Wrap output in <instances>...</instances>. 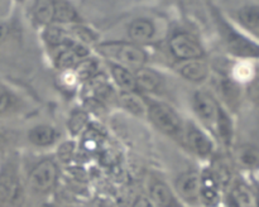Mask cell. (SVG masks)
<instances>
[{
  "label": "cell",
  "instance_id": "obj_1",
  "mask_svg": "<svg viewBox=\"0 0 259 207\" xmlns=\"http://www.w3.org/2000/svg\"><path fill=\"white\" fill-rule=\"evenodd\" d=\"M100 50L106 57L119 61L123 67L141 68L147 60V56L143 49L136 44L131 43H108L100 45Z\"/></svg>",
  "mask_w": 259,
  "mask_h": 207
},
{
  "label": "cell",
  "instance_id": "obj_2",
  "mask_svg": "<svg viewBox=\"0 0 259 207\" xmlns=\"http://www.w3.org/2000/svg\"><path fill=\"white\" fill-rule=\"evenodd\" d=\"M148 115L154 125L168 135H175L181 129V120L169 106L164 104H152L148 109Z\"/></svg>",
  "mask_w": 259,
  "mask_h": 207
},
{
  "label": "cell",
  "instance_id": "obj_3",
  "mask_svg": "<svg viewBox=\"0 0 259 207\" xmlns=\"http://www.w3.org/2000/svg\"><path fill=\"white\" fill-rule=\"evenodd\" d=\"M169 48L175 57L181 61L197 60L204 55V50L199 42L192 35L186 34V33H181V34H176L175 37H172L169 40Z\"/></svg>",
  "mask_w": 259,
  "mask_h": 207
},
{
  "label": "cell",
  "instance_id": "obj_4",
  "mask_svg": "<svg viewBox=\"0 0 259 207\" xmlns=\"http://www.w3.org/2000/svg\"><path fill=\"white\" fill-rule=\"evenodd\" d=\"M57 178V167L52 161H42L33 168L29 176V184L35 191H48Z\"/></svg>",
  "mask_w": 259,
  "mask_h": 207
},
{
  "label": "cell",
  "instance_id": "obj_5",
  "mask_svg": "<svg viewBox=\"0 0 259 207\" xmlns=\"http://www.w3.org/2000/svg\"><path fill=\"white\" fill-rule=\"evenodd\" d=\"M194 108L197 116L206 124L207 126L217 125L219 106L209 93L204 91H197L194 97Z\"/></svg>",
  "mask_w": 259,
  "mask_h": 207
},
{
  "label": "cell",
  "instance_id": "obj_6",
  "mask_svg": "<svg viewBox=\"0 0 259 207\" xmlns=\"http://www.w3.org/2000/svg\"><path fill=\"white\" fill-rule=\"evenodd\" d=\"M201 182L196 172H187L176 181V191L185 201L196 202L200 198Z\"/></svg>",
  "mask_w": 259,
  "mask_h": 207
},
{
  "label": "cell",
  "instance_id": "obj_7",
  "mask_svg": "<svg viewBox=\"0 0 259 207\" xmlns=\"http://www.w3.org/2000/svg\"><path fill=\"white\" fill-rule=\"evenodd\" d=\"M176 71L182 77H185L189 81H192V82H200V81L205 80L207 75H209V67L200 58H197V60L182 61V62L177 65Z\"/></svg>",
  "mask_w": 259,
  "mask_h": 207
},
{
  "label": "cell",
  "instance_id": "obj_8",
  "mask_svg": "<svg viewBox=\"0 0 259 207\" xmlns=\"http://www.w3.org/2000/svg\"><path fill=\"white\" fill-rule=\"evenodd\" d=\"M225 42L228 43V47L230 48L233 53H237L240 56H257V45L248 42L245 38L235 33L233 29L225 28L224 32Z\"/></svg>",
  "mask_w": 259,
  "mask_h": 207
},
{
  "label": "cell",
  "instance_id": "obj_9",
  "mask_svg": "<svg viewBox=\"0 0 259 207\" xmlns=\"http://www.w3.org/2000/svg\"><path fill=\"white\" fill-rule=\"evenodd\" d=\"M187 141L192 150L199 156L206 157L212 151V143L209 136L195 126H190L187 131Z\"/></svg>",
  "mask_w": 259,
  "mask_h": 207
},
{
  "label": "cell",
  "instance_id": "obj_10",
  "mask_svg": "<svg viewBox=\"0 0 259 207\" xmlns=\"http://www.w3.org/2000/svg\"><path fill=\"white\" fill-rule=\"evenodd\" d=\"M152 201L158 207H179L171 189L162 182H156L151 187Z\"/></svg>",
  "mask_w": 259,
  "mask_h": 207
},
{
  "label": "cell",
  "instance_id": "obj_11",
  "mask_svg": "<svg viewBox=\"0 0 259 207\" xmlns=\"http://www.w3.org/2000/svg\"><path fill=\"white\" fill-rule=\"evenodd\" d=\"M129 37L136 42L151 40L154 34V27L152 22L147 19H137L129 25Z\"/></svg>",
  "mask_w": 259,
  "mask_h": 207
},
{
  "label": "cell",
  "instance_id": "obj_12",
  "mask_svg": "<svg viewBox=\"0 0 259 207\" xmlns=\"http://www.w3.org/2000/svg\"><path fill=\"white\" fill-rule=\"evenodd\" d=\"M111 73H113L114 80L121 90H124L125 92H133L136 90V78L128 68L120 65H113L111 66Z\"/></svg>",
  "mask_w": 259,
  "mask_h": 207
},
{
  "label": "cell",
  "instance_id": "obj_13",
  "mask_svg": "<svg viewBox=\"0 0 259 207\" xmlns=\"http://www.w3.org/2000/svg\"><path fill=\"white\" fill-rule=\"evenodd\" d=\"M55 129L48 125H38L29 131V140L37 146H47L55 141Z\"/></svg>",
  "mask_w": 259,
  "mask_h": 207
},
{
  "label": "cell",
  "instance_id": "obj_14",
  "mask_svg": "<svg viewBox=\"0 0 259 207\" xmlns=\"http://www.w3.org/2000/svg\"><path fill=\"white\" fill-rule=\"evenodd\" d=\"M134 78H136L137 86H139V87L146 91H154L161 83L158 75L154 71L149 70V68H138L136 71Z\"/></svg>",
  "mask_w": 259,
  "mask_h": 207
},
{
  "label": "cell",
  "instance_id": "obj_15",
  "mask_svg": "<svg viewBox=\"0 0 259 207\" xmlns=\"http://www.w3.org/2000/svg\"><path fill=\"white\" fill-rule=\"evenodd\" d=\"M237 162L244 168H255L259 163V150L254 145H242L235 153Z\"/></svg>",
  "mask_w": 259,
  "mask_h": 207
},
{
  "label": "cell",
  "instance_id": "obj_16",
  "mask_svg": "<svg viewBox=\"0 0 259 207\" xmlns=\"http://www.w3.org/2000/svg\"><path fill=\"white\" fill-rule=\"evenodd\" d=\"M238 18L248 29L253 30L254 33L258 32L259 28V7L257 4L245 5L238 12Z\"/></svg>",
  "mask_w": 259,
  "mask_h": 207
},
{
  "label": "cell",
  "instance_id": "obj_17",
  "mask_svg": "<svg viewBox=\"0 0 259 207\" xmlns=\"http://www.w3.org/2000/svg\"><path fill=\"white\" fill-rule=\"evenodd\" d=\"M33 17L39 24H50L55 17V3L38 2L33 8Z\"/></svg>",
  "mask_w": 259,
  "mask_h": 207
},
{
  "label": "cell",
  "instance_id": "obj_18",
  "mask_svg": "<svg viewBox=\"0 0 259 207\" xmlns=\"http://www.w3.org/2000/svg\"><path fill=\"white\" fill-rule=\"evenodd\" d=\"M215 126H217L218 133H219V136L223 143L225 145H229L233 139V124L229 116L227 115V113L222 110V109H219V115H218L217 125Z\"/></svg>",
  "mask_w": 259,
  "mask_h": 207
},
{
  "label": "cell",
  "instance_id": "obj_19",
  "mask_svg": "<svg viewBox=\"0 0 259 207\" xmlns=\"http://www.w3.org/2000/svg\"><path fill=\"white\" fill-rule=\"evenodd\" d=\"M76 19H77V12L70 3H55V17H53V20L60 23H71L75 22Z\"/></svg>",
  "mask_w": 259,
  "mask_h": 207
},
{
  "label": "cell",
  "instance_id": "obj_20",
  "mask_svg": "<svg viewBox=\"0 0 259 207\" xmlns=\"http://www.w3.org/2000/svg\"><path fill=\"white\" fill-rule=\"evenodd\" d=\"M120 102L126 110L131 113L136 114V115H143L146 113V106H144L143 101L133 92H124L120 96Z\"/></svg>",
  "mask_w": 259,
  "mask_h": 207
},
{
  "label": "cell",
  "instance_id": "obj_21",
  "mask_svg": "<svg viewBox=\"0 0 259 207\" xmlns=\"http://www.w3.org/2000/svg\"><path fill=\"white\" fill-rule=\"evenodd\" d=\"M232 197L237 207H254V197L252 192L243 184H238L232 192Z\"/></svg>",
  "mask_w": 259,
  "mask_h": 207
},
{
  "label": "cell",
  "instance_id": "obj_22",
  "mask_svg": "<svg viewBox=\"0 0 259 207\" xmlns=\"http://www.w3.org/2000/svg\"><path fill=\"white\" fill-rule=\"evenodd\" d=\"M219 88L222 91V95L228 101V104H232L233 105V104L238 102L240 91L238 88V86L232 80H229V78H222L219 83Z\"/></svg>",
  "mask_w": 259,
  "mask_h": 207
},
{
  "label": "cell",
  "instance_id": "obj_23",
  "mask_svg": "<svg viewBox=\"0 0 259 207\" xmlns=\"http://www.w3.org/2000/svg\"><path fill=\"white\" fill-rule=\"evenodd\" d=\"M45 39L50 44L56 45V47H61V45H65L66 47L67 43L71 40L66 35V33L57 27H48L45 32Z\"/></svg>",
  "mask_w": 259,
  "mask_h": 207
},
{
  "label": "cell",
  "instance_id": "obj_24",
  "mask_svg": "<svg viewBox=\"0 0 259 207\" xmlns=\"http://www.w3.org/2000/svg\"><path fill=\"white\" fill-rule=\"evenodd\" d=\"M212 177L217 181L218 186L219 184H228L230 181V177H232V172H230L229 166L227 164V162L224 161H218L215 163L214 167V173H211Z\"/></svg>",
  "mask_w": 259,
  "mask_h": 207
},
{
  "label": "cell",
  "instance_id": "obj_25",
  "mask_svg": "<svg viewBox=\"0 0 259 207\" xmlns=\"http://www.w3.org/2000/svg\"><path fill=\"white\" fill-rule=\"evenodd\" d=\"M58 48H61V50L57 53V57H56V65L61 68H66L75 65L76 56L65 45H61Z\"/></svg>",
  "mask_w": 259,
  "mask_h": 207
},
{
  "label": "cell",
  "instance_id": "obj_26",
  "mask_svg": "<svg viewBox=\"0 0 259 207\" xmlns=\"http://www.w3.org/2000/svg\"><path fill=\"white\" fill-rule=\"evenodd\" d=\"M73 30H75V34L77 35L78 38H80L81 40H82V44H85V43H94L96 39V35L94 34L93 32H91L90 29H88L86 27H81V25H77V27L73 28Z\"/></svg>",
  "mask_w": 259,
  "mask_h": 207
},
{
  "label": "cell",
  "instance_id": "obj_27",
  "mask_svg": "<svg viewBox=\"0 0 259 207\" xmlns=\"http://www.w3.org/2000/svg\"><path fill=\"white\" fill-rule=\"evenodd\" d=\"M95 70H96V66H95V63H94V61H85V62H82L78 65L77 75L80 76V77L88 78V77H90L94 72H95Z\"/></svg>",
  "mask_w": 259,
  "mask_h": 207
},
{
  "label": "cell",
  "instance_id": "obj_28",
  "mask_svg": "<svg viewBox=\"0 0 259 207\" xmlns=\"http://www.w3.org/2000/svg\"><path fill=\"white\" fill-rule=\"evenodd\" d=\"M12 104L13 98L10 92L8 90H5L3 86H0V114L5 113L12 106Z\"/></svg>",
  "mask_w": 259,
  "mask_h": 207
},
{
  "label": "cell",
  "instance_id": "obj_29",
  "mask_svg": "<svg viewBox=\"0 0 259 207\" xmlns=\"http://www.w3.org/2000/svg\"><path fill=\"white\" fill-rule=\"evenodd\" d=\"M9 34V25L7 23H0V43L4 42Z\"/></svg>",
  "mask_w": 259,
  "mask_h": 207
},
{
  "label": "cell",
  "instance_id": "obj_30",
  "mask_svg": "<svg viewBox=\"0 0 259 207\" xmlns=\"http://www.w3.org/2000/svg\"><path fill=\"white\" fill-rule=\"evenodd\" d=\"M5 144H7V138H5L4 133H2V131H0V150L4 148Z\"/></svg>",
  "mask_w": 259,
  "mask_h": 207
},
{
  "label": "cell",
  "instance_id": "obj_31",
  "mask_svg": "<svg viewBox=\"0 0 259 207\" xmlns=\"http://www.w3.org/2000/svg\"><path fill=\"white\" fill-rule=\"evenodd\" d=\"M136 207H151V204H149V202H147L146 199H141V201L136 204Z\"/></svg>",
  "mask_w": 259,
  "mask_h": 207
},
{
  "label": "cell",
  "instance_id": "obj_32",
  "mask_svg": "<svg viewBox=\"0 0 259 207\" xmlns=\"http://www.w3.org/2000/svg\"><path fill=\"white\" fill-rule=\"evenodd\" d=\"M100 207H115V204H114L113 202L105 201V202H101V203H100Z\"/></svg>",
  "mask_w": 259,
  "mask_h": 207
},
{
  "label": "cell",
  "instance_id": "obj_33",
  "mask_svg": "<svg viewBox=\"0 0 259 207\" xmlns=\"http://www.w3.org/2000/svg\"><path fill=\"white\" fill-rule=\"evenodd\" d=\"M45 207H52V206H50V204H46V206Z\"/></svg>",
  "mask_w": 259,
  "mask_h": 207
}]
</instances>
